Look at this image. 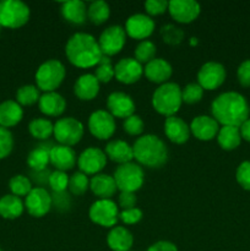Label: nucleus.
Segmentation results:
<instances>
[{
	"label": "nucleus",
	"instance_id": "26",
	"mask_svg": "<svg viewBox=\"0 0 250 251\" xmlns=\"http://www.w3.org/2000/svg\"><path fill=\"white\" fill-rule=\"evenodd\" d=\"M90 189L98 198V200L112 199L118 188L114 178L108 174H96L90 180Z\"/></svg>",
	"mask_w": 250,
	"mask_h": 251
},
{
	"label": "nucleus",
	"instance_id": "15",
	"mask_svg": "<svg viewBox=\"0 0 250 251\" xmlns=\"http://www.w3.org/2000/svg\"><path fill=\"white\" fill-rule=\"evenodd\" d=\"M168 11L179 24H190L199 17L201 6L195 0H171L168 2Z\"/></svg>",
	"mask_w": 250,
	"mask_h": 251
},
{
	"label": "nucleus",
	"instance_id": "23",
	"mask_svg": "<svg viewBox=\"0 0 250 251\" xmlns=\"http://www.w3.org/2000/svg\"><path fill=\"white\" fill-rule=\"evenodd\" d=\"M74 93L81 100H92L100 93V81L93 74H83L74 85Z\"/></svg>",
	"mask_w": 250,
	"mask_h": 251
},
{
	"label": "nucleus",
	"instance_id": "7",
	"mask_svg": "<svg viewBox=\"0 0 250 251\" xmlns=\"http://www.w3.org/2000/svg\"><path fill=\"white\" fill-rule=\"evenodd\" d=\"M28 5L20 0H2L0 1V26L6 28H20L28 22Z\"/></svg>",
	"mask_w": 250,
	"mask_h": 251
},
{
	"label": "nucleus",
	"instance_id": "8",
	"mask_svg": "<svg viewBox=\"0 0 250 251\" xmlns=\"http://www.w3.org/2000/svg\"><path fill=\"white\" fill-rule=\"evenodd\" d=\"M85 132L83 124L76 118L66 117L60 118L54 124V137L59 145L64 146H74L81 141Z\"/></svg>",
	"mask_w": 250,
	"mask_h": 251
},
{
	"label": "nucleus",
	"instance_id": "1",
	"mask_svg": "<svg viewBox=\"0 0 250 251\" xmlns=\"http://www.w3.org/2000/svg\"><path fill=\"white\" fill-rule=\"evenodd\" d=\"M211 113L222 126H237L249 119V104L243 95L238 92H225L211 103Z\"/></svg>",
	"mask_w": 250,
	"mask_h": 251
},
{
	"label": "nucleus",
	"instance_id": "4",
	"mask_svg": "<svg viewBox=\"0 0 250 251\" xmlns=\"http://www.w3.org/2000/svg\"><path fill=\"white\" fill-rule=\"evenodd\" d=\"M181 87L178 83L166 82L159 85L152 95V107L158 114L164 117H173L180 109Z\"/></svg>",
	"mask_w": 250,
	"mask_h": 251
},
{
	"label": "nucleus",
	"instance_id": "41",
	"mask_svg": "<svg viewBox=\"0 0 250 251\" xmlns=\"http://www.w3.org/2000/svg\"><path fill=\"white\" fill-rule=\"evenodd\" d=\"M69 178L70 176L66 174V172H51L50 176H49L48 185L50 186L53 193H64L69 188Z\"/></svg>",
	"mask_w": 250,
	"mask_h": 251
},
{
	"label": "nucleus",
	"instance_id": "40",
	"mask_svg": "<svg viewBox=\"0 0 250 251\" xmlns=\"http://www.w3.org/2000/svg\"><path fill=\"white\" fill-rule=\"evenodd\" d=\"M203 96V88L199 83H188L181 88V100L186 104H195L200 102Z\"/></svg>",
	"mask_w": 250,
	"mask_h": 251
},
{
	"label": "nucleus",
	"instance_id": "35",
	"mask_svg": "<svg viewBox=\"0 0 250 251\" xmlns=\"http://www.w3.org/2000/svg\"><path fill=\"white\" fill-rule=\"evenodd\" d=\"M39 90L34 85H25L20 87L16 92V102L20 105H33L39 102Z\"/></svg>",
	"mask_w": 250,
	"mask_h": 251
},
{
	"label": "nucleus",
	"instance_id": "6",
	"mask_svg": "<svg viewBox=\"0 0 250 251\" xmlns=\"http://www.w3.org/2000/svg\"><path fill=\"white\" fill-rule=\"evenodd\" d=\"M113 178L120 193H136L144 185L145 173L140 164L129 162L117 167Z\"/></svg>",
	"mask_w": 250,
	"mask_h": 251
},
{
	"label": "nucleus",
	"instance_id": "31",
	"mask_svg": "<svg viewBox=\"0 0 250 251\" xmlns=\"http://www.w3.org/2000/svg\"><path fill=\"white\" fill-rule=\"evenodd\" d=\"M240 129L237 126H222L217 134V142L220 147L225 151L235 150L242 142Z\"/></svg>",
	"mask_w": 250,
	"mask_h": 251
},
{
	"label": "nucleus",
	"instance_id": "44",
	"mask_svg": "<svg viewBox=\"0 0 250 251\" xmlns=\"http://www.w3.org/2000/svg\"><path fill=\"white\" fill-rule=\"evenodd\" d=\"M14 149V137L9 129L0 126V159H4Z\"/></svg>",
	"mask_w": 250,
	"mask_h": 251
},
{
	"label": "nucleus",
	"instance_id": "45",
	"mask_svg": "<svg viewBox=\"0 0 250 251\" xmlns=\"http://www.w3.org/2000/svg\"><path fill=\"white\" fill-rule=\"evenodd\" d=\"M235 178L244 190L250 191V161H244L239 164L235 172Z\"/></svg>",
	"mask_w": 250,
	"mask_h": 251
},
{
	"label": "nucleus",
	"instance_id": "39",
	"mask_svg": "<svg viewBox=\"0 0 250 251\" xmlns=\"http://www.w3.org/2000/svg\"><path fill=\"white\" fill-rule=\"evenodd\" d=\"M156 46L152 43L151 41H141L137 47L135 48V59L139 61L140 64H149L150 61L153 60L154 55H156Z\"/></svg>",
	"mask_w": 250,
	"mask_h": 251
},
{
	"label": "nucleus",
	"instance_id": "43",
	"mask_svg": "<svg viewBox=\"0 0 250 251\" xmlns=\"http://www.w3.org/2000/svg\"><path fill=\"white\" fill-rule=\"evenodd\" d=\"M161 34L163 37V41L172 46L179 44L184 39V32L173 25H167V26L162 27Z\"/></svg>",
	"mask_w": 250,
	"mask_h": 251
},
{
	"label": "nucleus",
	"instance_id": "22",
	"mask_svg": "<svg viewBox=\"0 0 250 251\" xmlns=\"http://www.w3.org/2000/svg\"><path fill=\"white\" fill-rule=\"evenodd\" d=\"M144 74L147 80L151 81V82L163 85V83L168 82L169 78L172 77L173 68L164 59L154 58L153 60L145 65Z\"/></svg>",
	"mask_w": 250,
	"mask_h": 251
},
{
	"label": "nucleus",
	"instance_id": "13",
	"mask_svg": "<svg viewBox=\"0 0 250 251\" xmlns=\"http://www.w3.org/2000/svg\"><path fill=\"white\" fill-rule=\"evenodd\" d=\"M107 164V154L97 147H88L77 157V166L80 172L86 176H96Z\"/></svg>",
	"mask_w": 250,
	"mask_h": 251
},
{
	"label": "nucleus",
	"instance_id": "24",
	"mask_svg": "<svg viewBox=\"0 0 250 251\" xmlns=\"http://www.w3.org/2000/svg\"><path fill=\"white\" fill-rule=\"evenodd\" d=\"M38 107L39 110L47 117H60L66 109V100L56 91L46 92L39 98Z\"/></svg>",
	"mask_w": 250,
	"mask_h": 251
},
{
	"label": "nucleus",
	"instance_id": "36",
	"mask_svg": "<svg viewBox=\"0 0 250 251\" xmlns=\"http://www.w3.org/2000/svg\"><path fill=\"white\" fill-rule=\"evenodd\" d=\"M9 188L11 190L12 195L17 196V198L27 196L33 189L31 180L26 176H22V174H17V176H14L10 179Z\"/></svg>",
	"mask_w": 250,
	"mask_h": 251
},
{
	"label": "nucleus",
	"instance_id": "51",
	"mask_svg": "<svg viewBox=\"0 0 250 251\" xmlns=\"http://www.w3.org/2000/svg\"><path fill=\"white\" fill-rule=\"evenodd\" d=\"M147 251H178V248L174 243L168 242V240H159V242L153 243Z\"/></svg>",
	"mask_w": 250,
	"mask_h": 251
},
{
	"label": "nucleus",
	"instance_id": "14",
	"mask_svg": "<svg viewBox=\"0 0 250 251\" xmlns=\"http://www.w3.org/2000/svg\"><path fill=\"white\" fill-rule=\"evenodd\" d=\"M51 195L44 188H33L26 196L25 207L32 217L41 218L46 216L51 208Z\"/></svg>",
	"mask_w": 250,
	"mask_h": 251
},
{
	"label": "nucleus",
	"instance_id": "3",
	"mask_svg": "<svg viewBox=\"0 0 250 251\" xmlns=\"http://www.w3.org/2000/svg\"><path fill=\"white\" fill-rule=\"evenodd\" d=\"M132 152L137 164L147 168H161L168 161L167 145L157 135H141L132 145Z\"/></svg>",
	"mask_w": 250,
	"mask_h": 251
},
{
	"label": "nucleus",
	"instance_id": "52",
	"mask_svg": "<svg viewBox=\"0 0 250 251\" xmlns=\"http://www.w3.org/2000/svg\"><path fill=\"white\" fill-rule=\"evenodd\" d=\"M51 172H49L48 169H44V171H32L31 176L33 181H36L39 185V188H43V185L48 184L49 176H50Z\"/></svg>",
	"mask_w": 250,
	"mask_h": 251
},
{
	"label": "nucleus",
	"instance_id": "34",
	"mask_svg": "<svg viewBox=\"0 0 250 251\" xmlns=\"http://www.w3.org/2000/svg\"><path fill=\"white\" fill-rule=\"evenodd\" d=\"M28 131L37 140H48L54 132V124L44 118H36L28 124Z\"/></svg>",
	"mask_w": 250,
	"mask_h": 251
},
{
	"label": "nucleus",
	"instance_id": "27",
	"mask_svg": "<svg viewBox=\"0 0 250 251\" xmlns=\"http://www.w3.org/2000/svg\"><path fill=\"white\" fill-rule=\"evenodd\" d=\"M105 154L107 158L110 161L120 164L129 163L134 159V152H132V146H130L124 140H113L108 142L105 146Z\"/></svg>",
	"mask_w": 250,
	"mask_h": 251
},
{
	"label": "nucleus",
	"instance_id": "47",
	"mask_svg": "<svg viewBox=\"0 0 250 251\" xmlns=\"http://www.w3.org/2000/svg\"><path fill=\"white\" fill-rule=\"evenodd\" d=\"M142 210L139 207L130 208V210H123L119 212V220L125 225H136L142 220Z\"/></svg>",
	"mask_w": 250,
	"mask_h": 251
},
{
	"label": "nucleus",
	"instance_id": "50",
	"mask_svg": "<svg viewBox=\"0 0 250 251\" xmlns=\"http://www.w3.org/2000/svg\"><path fill=\"white\" fill-rule=\"evenodd\" d=\"M118 202L123 210H130V208L136 207L137 198L135 193H120Z\"/></svg>",
	"mask_w": 250,
	"mask_h": 251
},
{
	"label": "nucleus",
	"instance_id": "11",
	"mask_svg": "<svg viewBox=\"0 0 250 251\" xmlns=\"http://www.w3.org/2000/svg\"><path fill=\"white\" fill-rule=\"evenodd\" d=\"M115 119L108 110H95L88 118V130L98 140H108L114 135Z\"/></svg>",
	"mask_w": 250,
	"mask_h": 251
},
{
	"label": "nucleus",
	"instance_id": "54",
	"mask_svg": "<svg viewBox=\"0 0 250 251\" xmlns=\"http://www.w3.org/2000/svg\"><path fill=\"white\" fill-rule=\"evenodd\" d=\"M0 31H1V26H0Z\"/></svg>",
	"mask_w": 250,
	"mask_h": 251
},
{
	"label": "nucleus",
	"instance_id": "49",
	"mask_svg": "<svg viewBox=\"0 0 250 251\" xmlns=\"http://www.w3.org/2000/svg\"><path fill=\"white\" fill-rule=\"evenodd\" d=\"M237 77L243 87H250V59L240 64L237 70Z\"/></svg>",
	"mask_w": 250,
	"mask_h": 251
},
{
	"label": "nucleus",
	"instance_id": "37",
	"mask_svg": "<svg viewBox=\"0 0 250 251\" xmlns=\"http://www.w3.org/2000/svg\"><path fill=\"white\" fill-rule=\"evenodd\" d=\"M93 75L96 76L100 83H108L113 77L115 76L114 74V66L112 64V59L109 56H105L103 55L100 58V63L98 65L96 66L95 69V74Z\"/></svg>",
	"mask_w": 250,
	"mask_h": 251
},
{
	"label": "nucleus",
	"instance_id": "10",
	"mask_svg": "<svg viewBox=\"0 0 250 251\" xmlns=\"http://www.w3.org/2000/svg\"><path fill=\"white\" fill-rule=\"evenodd\" d=\"M126 43V32L119 25L109 26L100 33L98 44H100V51L105 56H113L120 53Z\"/></svg>",
	"mask_w": 250,
	"mask_h": 251
},
{
	"label": "nucleus",
	"instance_id": "2",
	"mask_svg": "<svg viewBox=\"0 0 250 251\" xmlns=\"http://www.w3.org/2000/svg\"><path fill=\"white\" fill-rule=\"evenodd\" d=\"M65 54L74 66L88 69L97 66L103 56L98 41L90 33L77 32L66 42Z\"/></svg>",
	"mask_w": 250,
	"mask_h": 251
},
{
	"label": "nucleus",
	"instance_id": "33",
	"mask_svg": "<svg viewBox=\"0 0 250 251\" xmlns=\"http://www.w3.org/2000/svg\"><path fill=\"white\" fill-rule=\"evenodd\" d=\"M110 7L103 0H96L92 1L87 7V19L93 25H102L109 19Z\"/></svg>",
	"mask_w": 250,
	"mask_h": 251
},
{
	"label": "nucleus",
	"instance_id": "28",
	"mask_svg": "<svg viewBox=\"0 0 250 251\" xmlns=\"http://www.w3.org/2000/svg\"><path fill=\"white\" fill-rule=\"evenodd\" d=\"M61 16L71 25H83L87 19V7L81 0H69L61 4Z\"/></svg>",
	"mask_w": 250,
	"mask_h": 251
},
{
	"label": "nucleus",
	"instance_id": "46",
	"mask_svg": "<svg viewBox=\"0 0 250 251\" xmlns=\"http://www.w3.org/2000/svg\"><path fill=\"white\" fill-rule=\"evenodd\" d=\"M168 2L166 0H147L145 1V9L149 15L157 16L168 11Z\"/></svg>",
	"mask_w": 250,
	"mask_h": 251
},
{
	"label": "nucleus",
	"instance_id": "16",
	"mask_svg": "<svg viewBox=\"0 0 250 251\" xmlns=\"http://www.w3.org/2000/svg\"><path fill=\"white\" fill-rule=\"evenodd\" d=\"M154 21L145 14L131 15L125 24L126 36L139 41H146L154 31Z\"/></svg>",
	"mask_w": 250,
	"mask_h": 251
},
{
	"label": "nucleus",
	"instance_id": "12",
	"mask_svg": "<svg viewBox=\"0 0 250 251\" xmlns=\"http://www.w3.org/2000/svg\"><path fill=\"white\" fill-rule=\"evenodd\" d=\"M225 66L217 61H207L200 68L198 73V83L207 91L217 90L225 81Z\"/></svg>",
	"mask_w": 250,
	"mask_h": 251
},
{
	"label": "nucleus",
	"instance_id": "25",
	"mask_svg": "<svg viewBox=\"0 0 250 251\" xmlns=\"http://www.w3.org/2000/svg\"><path fill=\"white\" fill-rule=\"evenodd\" d=\"M107 244L113 251H130L134 245V237L127 228L115 226L108 233Z\"/></svg>",
	"mask_w": 250,
	"mask_h": 251
},
{
	"label": "nucleus",
	"instance_id": "32",
	"mask_svg": "<svg viewBox=\"0 0 250 251\" xmlns=\"http://www.w3.org/2000/svg\"><path fill=\"white\" fill-rule=\"evenodd\" d=\"M50 149H47L46 146L41 145V146H37L36 149L29 152L28 157H27V164L31 168V171H44V169H47V166L50 163V157H49Z\"/></svg>",
	"mask_w": 250,
	"mask_h": 251
},
{
	"label": "nucleus",
	"instance_id": "29",
	"mask_svg": "<svg viewBox=\"0 0 250 251\" xmlns=\"http://www.w3.org/2000/svg\"><path fill=\"white\" fill-rule=\"evenodd\" d=\"M24 117L22 107L16 100H5L0 103V126L9 129L19 124Z\"/></svg>",
	"mask_w": 250,
	"mask_h": 251
},
{
	"label": "nucleus",
	"instance_id": "53",
	"mask_svg": "<svg viewBox=\"0 0 250 251\" xmlns=\"http://www.w3.org/2000/svg\"><path fill=\"white\" fill-rule=\"evenodd\" d=\"M240 134H242V139L245 140V141L250 142V118L247 120V122L243 123L240 125Z\"/></svg>",
	"mask_w": 250,
	"mask_h": 251
},
{
	"label": "nucleus",
	"instance_id": "17",
	"mask_svg": "<svg viewBox=\"0 0 250 251\" xmlns=\"http://www.w3.org/2000/svg\"><path fill=\"white\" fill-rule=\"evenodd\" d=\"M115 78L125 85L137 82L144 75V68L135 58H123L114 66Z\"/></svg>",
	"mask_w": 250,
	"mask_h": 251
},
{
	"label": "nucleus",
	"instance_id": "55",
	"mask_svg": "<svg viewBox=\"0 0 250 251\" xmlns=\"http://www.w3.org/2000/svg\"><path fill=\"white\" fill-rule=\"evenodd\" d=\"M0 251H2V250H1V249H0Z\"/></svg>",
	"mask_w": 250,
	"mask_h": 251
},
{
	"label": "nucleus",
	"instance_id": "48",
	"mask_svg": "<svg viewBox=\"0 0 250 251\" xmlns=\"http://www.w3.org/2000/svg\"><path fill=\"white\" fill-rule=\"evenodd\" d=\"M51 205L58 211L64 212V211L70 208L71 199L69 194H66V191H64V193H53V195H51Z\"/></svg>",
	"mask_w": 250,
	"mask_h": 251
},
{
	"label": "nucleus",
	"instance_id": "9",
	"mask_svg": "<svg viewBox=\"0 0 250 251\" xmlns=\"http://www.w3.org/2000/svg\"><path fill=\"white\" fill-rule=\"evenodd\" d=\"M88 216L95 225L104 228H113L119 221V210L114 201L110 199H104V200L95 201L91 205Z\"/></svg>",
	"mask_w": 250,
	"mask_h": 251
},
{
	"label": "nucleus",
	"instance_id": "42",
	"mask_svg": "<svg viewBox=\"0 0 250 251\" xmlns=\"http://www.w3.org/2000/svg\"><path fill=\"white\" fill-rule=\"evenodd\" d=\"M123 129L126 134L131 135V136H140L144 132L145 124L142 122L141 117L136 114H132L131 117L126 118L123 123Z\"/></svg>",
	"mask_w": 250,
	"mask_h": 251
},
{
	"label": "nucleus",
	"instance_id": "30",
	"mask_svg": "<svg viewBox=\"0 0 250 251\" xmlns=\"http://www.w3.org/2000/svg\"><path fill=\"white\" fill-rule=\"evenodd\" d=\"M25 210V203L21 198L9 194L0 199V216L6 220H15L22 215Z\"/></svg>",
	"mask_w": 250,
	"mask_h": 251
},
{
	"label": "nucleus",
	"instance_id": "21",
	"mask_svg": "<svg viewBox=\"0 0 250 251\" xmlns=\"http://www.w3.org/2000/svg\"><path fill=\"white\" fill-rule=\"evenodd\" d=\"M164 134L171 142L175 145H183L190 137V126L181 118L168 117L164 120Z\"/></svg>",
	"mask_w": 250,
	"mask_h": 251
},
{
	"label": "nucleus",
	"instance_id": "38",
	"mask_svg": "<svg viewBox=\"0 0 250 251\" xmlns=\"http://www.w3.org/2000/svg\"><path fill=\"white\" fill-rule=\"evenodd\" d=\"M90 189V180L82 172H76L69 178V190L73 195L82 196Z\"/></svg>",
	"mask_w": 250,
	"mask_h": 251
},
{
	"label": "nucleus",
	"instance_id": "5",
	"mask_svg": "<svg viewBox=\"0 0 250 251\" xmlns=\"http://www.w3.org/2000/svg\"><path fill=\"white\" fill-rule=\"evenodd\" d=\"M66 76V69L61 61L56 59L44 61L36 71V83L38 90L46 92H55Z\"/></svg>",
	"mask_w": 250,
	"mask_h": 251
},
{
	"label": "nucleus",
	"instance_id": "20",
	"mask_svg": "<svg viewBox=\"0 0 250 251\" xmlns=\"http://www.w3.org/2000/svg\"><path fill=\"white\" fill-rule=\"evenodd\" d=\"M50 164L56 168V171L68 172L75 167L77 163L76 152L73 147L64 146V145H56L50 149Z\"/></svg>",
	"mask_w": 250,
	"mask_h": 251
},
{
	"label": "nucleus",
	"instance_id": "19",
	"mask_svg": "<svg viewBox=\"0 0 250 251\" xmlns=\"http://www.w3.org/2000/svg\"><path fill=\"white\" fill-rule=\"evenodd\" d=\"M190 126V132L200 141H211L217 137L220 131V124L217 120L210 115H199L194 118Z\"/></svg>",
	"mask_w": 250,
	"mask_h": 251
},
{
	"label": "nucleus",
	"instance_id": "18",
	"mask_svg": "<svg viewBox=\"0 0 250 251\" xmlns=\"http://www.w3.org/2000/svg\"><path fill=\"white\" fill-rule=\"evenodd\" d=\"M108 112L114 118L126 119L135 114L136 105L132 98L125 92H112L107 98Z\"/></svg>",
	"mask_w": 250,
	"mask_h": 251
}]
</instances>
